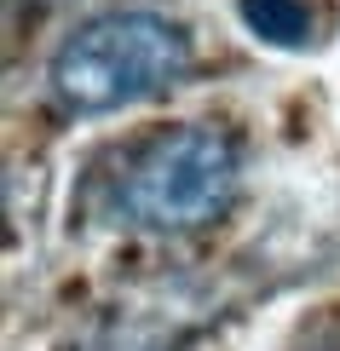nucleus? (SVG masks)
<instances>
[{
    "mask_svg": "<svg viewBox=\"0 0 340 351\" xmlns=\"http://www.w3.org/2000/svg\"><path fill=\"white\" fill-rule=\"evenodd\" d=\"M190 69V40L156 12H110L81 23L52 52V98L76 115H115L144 98H161Z\"/></svg>",
    "mask_w": 340,
    "mask_h": 351,
    "instance_id": "obj_1",
    "label": "nucleus"
},
{
    "mask_svg": "<svg viewBox=\"0 0 340 351\" xmlns=\"http://www.w3.org/2000/svg\"><path fill=\"white\" fill-rule=\"evenodd\" d=\"M242 190L236 138L219 127H173L150 138L122 173V213L144 230L185 237L231 213Z\"/></svg>",
    "mask_w": 340,
    "mask_h": 351,
    "instance_id": "obj_2",
    "label": "nucleus"
},
{
    "mask_svg": "<svg viewBox=\"0 0 340 351\" xmlns=\"http://www.w3.org/2000/svg\"><path fill=\"white\" fill-rule=\"evenodd\" d=\"M236 18L265 47H283V52L312 47V6L306 0H236Z\"/></svg>",
    "mask_w": 340,
    "mask_h": 351,
    "instance_id": "obj_3",
    "label": "nucleus"
}]
</instances>
